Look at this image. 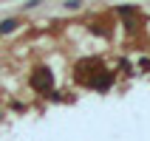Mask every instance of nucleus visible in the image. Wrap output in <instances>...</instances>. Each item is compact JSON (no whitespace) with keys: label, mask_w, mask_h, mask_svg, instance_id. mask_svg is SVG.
<instances>
[{"label":"nucleus","mask_w":150,"mask_h":141,"mask_svg":"<svg viewBox=\"0 0 150 141\" xmlns=\"http://www.w3.org/2000/svg\"><path fill=\"white\" fill-rule=\"evenodd\" d=\"M51 85H54L51 71H45V68L34 71V76H31V88H34V90H51Z\"/></svg>","instance_id":"nucleus-1"},{"label":"nucleus","mask_w":150,"mask_h":141,"mask_svg":"<svg viewBox=\"0 0 150 141\" xmlns=\"http://www.w3.org/2000/svg\"><path fill=\"white\" fill-rule=\"evenodd\" d=\"M14 28H17V23H14V20H6V23H0V31H3V34L14 31Z\"/></svg>","instance_id":"nucleus-3"},{"label":"nucleus","mask_w":150,"mask_h":141,"mask_svg":"<svg viewBox=\"0 0 150 141\" xmlns=\"http://www.w3.org/2000/svg\"><path fill=\"white\" fill-rule=\"evenodd\" d=\"M91 85L96 88V90H108L110 88V74H105V71H99V74L91 79Z\"/></svg>","instance_id":"nucleus-2"}]
</instances>
